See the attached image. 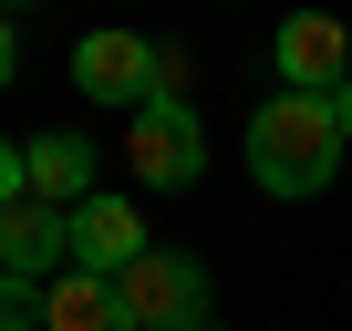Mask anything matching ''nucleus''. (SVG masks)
<instances>
[{
    "label": "nucleus",
    "instance_id": "f03ea898",
    "mask_svg": "<svg viewBox=\"0 0 352 331\" xmlns=\"http://www.w3.org/2000/svg\"><path fill=\"white\" fill-rule=\"evenodd\" d=\"M114 290H124V321L135 331H208L218 321V290H208V269L187 249H145Z\"/></svg>",
    "mask_w": 352,
    "mask_h": 331
},
{
    "label": "nucleus",
    "instance_id": "20e7f679",
    "mask_svg": "<svg viewBox=\"0 0 352 331\" xmlns=\"http://www.w3.org/2000/svg\"><path fill=\"white\" fill-rule=\"evenodd\" d=\"M73 83L94 93V104H155V93H176V52H155L145 32H83L73 42Z\"/></svg>",
    "mask_w": 352,
    "mask_h": 331
},
{
    "label": "nucleus",
    "instance_id": "6e6552de",
    "mask_svg": "<svg viewBox=\"0 0 352 331\" xmlns=\"http://www.w3.org/2000/svg\"><path fill=\"white\" fill-rule=\"evenodd\" d=\"M42 331H135L124 321V290L104 279V269H63V279H42Z\"/></svg>",
    "mask_w": 352,
    "mask_h": 331
},
{
    "label": "nucleus",
    "instance_id": "423d86ee",
    "mask_svg": "<svg viewBox=\"0 0 352 331\" xmlns=\"http://www.w3.org/2000/svg\"><path fill=\"white\" fill-rule=\"evenodd\" d=\"M0 269H11V279H63L73 269V207L11 197V207H0Z\"/></svg>",
    "mask_w": 352,
    "mask_h": 331
},
{
    "label": "nucleus",
    "instance_id": "9b49d317",
    "mask_svg": "<svg viewBox=\"0 0 352 331\" xmlns=\"http://www.w3.org/2000/svg\"><path fill=\"white\" fill-rule=\"evenodd\" d=\"M11 197H32V145L0 135V207H11Z\"/></svg>",
    "mask_w": 352,
    "mask_h": 331
},
{
    "label": "nucleus",
    "instance_id": "7ed1b4c3",
    "mask_svg": "<svg viewBox=\"0 0 352 331\" xmlns=\"http://www.w3.org/2000/svg\"><path fill=\"white\" fill-rule=\"evenodd\" d=\"M124 166H135V187H155V197L197 187V166H208V135H197L187 93H155V104H135V124H124Z\"/></svg>",
    "mask_w": 352,
    "mask_h": 331
},
{
    "label": "nucleus",
    "instance_id": "ddd939ff",
    "mask_svg": "<svg viewBox=\"0 0 352 331\" xmlns=\"http://www.w3.org/2000/svg\"><path fill=\"white\" fill-rule=\"evenodd\" d=\"M0 93H11V11H0Z\"/></svg>",
    "mask_w": 352,
    "mask_h": 331
},
{
    "label": "nucleus",
    "instance_id": "39448f33",
    "mask_svg": "<svg viewBox=\"0 0 352 331\" xmlns=\"http://www.w3.org/2000/svg\"><path fill=\"white\" fill-rule=\"evenodd\" d=\"M270 62H280V93H342L352 83V42H342L331 11H290L280 42H270Z\"/></svg>",
    "mask_w": 352,
    "mask_h": 331
},
{
    "label": "nucleus",
    "instance_id": "0eeeda50",
    "mask_svg": "<svg viewBox=\"0 0 352 331\" xmlns=\"http://www.w3.org/2000/svg\"><path fill=\"white\" fill-rule=\"evenodd\" d=\"M145 249H155V238H145L135 197H114V187H104V197H83V207H73V269H104V279H124Z\"/></svg>",
    "mask_w": 352,
    "mask_h": 331
},
{
    "label": "nucleus",
    "instance_id": "f257e3e1",
    "mask_svg": "<svg viewBox=\"0 0 352 331\" xmlns=\"http://www.w3.org/2000/svg\"><path fill=\"white\" fill-rule=\"evenodd\" d=\"M342 124H331V93H270L249 114V176L270 197H321L342 176Z\"/></svg>",
    "mask_w": 352,
    "mask_h": 331
},
{
    "label": "nucleus",
    "instance_id": "2eb2a0df",
    "mask_svg": "<svg viewBox=\"0 0 352 331\" xmlns=\"http://www.w3.org/2000/svg\"><path fill=\"white\" fill-rule=\"evenodd\" d=\"M208 331H218V321H208Z\"/></svg>",
    "mask_w": 352,
    "mask_h": 331
},
{
    "label": "nucleus",
    "instance_id": "f8f14e48",
    "mask_svg": "<svg viewBox=\"0 0 352 331\" xmlns=\"http://www.w3.org/2000/svg\"><path fill=\"white\" fill-rule=\"evenodd\" d=\"M331 124H342V145H352V83H342V93H331Z\"/></svg>",
    "mask_w": 352,
    "mask_h": 331
},
{
    "label": "nucleus",
    "instance_id": "9d476101",
    "mask_svg": "<svg viewBox=\"0 0 352 331\" xmlns=\"http://www.w3.org/2000/svg\"><path fill=\"white\" fill-rule=\"evenodd\" d=\"M52 310H42V279H11L0 269V331H42Z\"/></svg>",
    "mask_w": 352,
    "mask_h": 331
},
{
    "label": "nucleus",
    "instance_id": "1a4fd4ad",
    "mask_svg": "<svg viewBox=\"0 0 352 331\" xmlns=\"http://www.w3.org/2000/svg\"><path fill=\"white\" fill-rule=\"evenodd\" d=\"M94 166H104L94 135H73V124H63V135H32V197H52V207L104 197V187H94Z\"/></svg>",
    "mask_w": 352,
    "mask_h": 331
},
{
    "label": "nucleus",
    "instance_id": "4468645a",
    "mask_svg": "<svg viewBox=\"0 0 352 331\" xmlns=\"http://www.w3.org/2000/svg\"><path fill=\"white\" fill-rule=\"evenodd\" d=\"M0 11H21V0H0Z\"/></svg>",
    "mask_w": 352,
    "mask_h": 331
}]
</instances>
